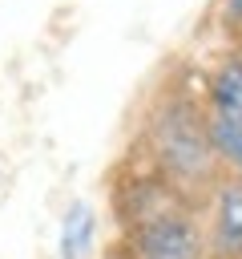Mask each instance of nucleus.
I'll return each mask as SVG.
<instances>
[{"label":"nucleus","mask_w":242,"mask_h":259,"mask_svg":"<svg viewBox=\"0 0 242 259\" xmlns=\"http://www.w3.org/2000/svg\"><path fill=\"white\" fill-rule=\"evenodd\" d=\"M214 97V117H226L234 125H242V61H222L210 85Z\"/></svg>","instance_id":"2"},{"label":"nucleus","mask_w":242,"mask_h":259,"mask_svg":"<svg viewBox=\"0 0 242 259\" xmlns=\"http://www.w3.org/2000/svg\"><path fill=\"white\" fill-rule=\"evenodd\" d=\"M230 158L238 162V170H242V134H238V142H234V150H230Z\"/></svg>","instance_id":"5"},{"label":"nucleus","mask_w":242,"mask_h":259,"mask_svg":"<svg viewBox=\"0 0 242 259\" xmlns=\"http://www.w3.org/2000/svg\"><path fill=\"white\" fill-rule=\"evenodd\" d=\"M89 243H93V210L85 202H77L60 227V259H85Z\"/></svg>","instance_id":"3"},{"label":"nucleus","mask_w":242,"mask_h":259,"mask_svg":"<svg viewBox=\"0 0 242 259\" xmlns=\"http://www.w3.org/2000/svg\"><path fill=\"white\" fill-rule=\"evenodd\" d=\"M218 243L226 251L242 247V186H226L218 194Z\"/></svg>","instance_id":"4"},{"label":"nucleus","mask_w":242,"mask_h":259,"mask_svg":"<svg viewBox=\"0 0 242 259\" xmlns=\"http://www.w3.org/2000/svg\"><path fill=\"white\" fill-rule=\"evenodd\" d=\"M141 247H145V259H190L194 255V235H190L186 223L161 219V223L145 227Z\"/></svg>","instance_id":"1"}]
</instances>
